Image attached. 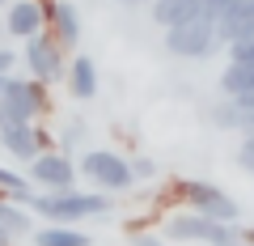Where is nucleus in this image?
I'll return each mask as SVG.
<instances>
[{
    "label": "nucleus",
    "mask_w": 254,
    "mask_h": 246,
    "mask_svg": "<svg viewBox=\"0 0 254 246\" xmlns=\"http://www.w3.org/2000/svg\"><path fill=\"white\" fill-rule=\"evenodd\" d=\"M233 4H237V0H203V17H212V21H216L220 13H225V9H233Z\"/></svg>",
    "instance_id": "obj_24"
},
{
    "label": "nucleus",
    "mask_w": 254,
    "mask_h": 246,
    "mask_svg": "<svg viewBox=\"0 0 254 246\" xmlns=\"http://www.w3.org/2000/svg\"><path fill=\"white\" fill-rule=\"evenodd\" d=\"M26 208L38 212L47 225H76L85 217H106L115 200L106 191H76L72 187V191H34Z\"/></svg>",
    "instance_id": "obj_1"
},
{
    "label": "nucleus",
    "mask_w": 254,
    "mask_h": 246,
    "mask_svg": "<svg viewBox=\"0 0 254 246\" xmlns=\"http://www.w3.org/2000/svg\"><path fill=\"white\" fill-rule=\"evenodd\" d=\"M21 55H26V68H30L26 77H34V81H43V85L64 81V73H68L64 47L55 43L47 30H43V34H34V38H26V43H21Z\"/></svg>",
    "instance_id": "obj_7"
},
{
    "label": "nucleus",
    "mask_w": 254,
    "mask_h": 246,
    "mask_svg": "<svg viewBox=\"0 0 254 246\" xmlns=\"http://www.w3.org/2000/svg\"><path fill=\"white\" fill-rule=\"evenodd\" d=\"M237 165L254 174V132H242V140H237Z\"/></svg>",
    "instance_id": "obj_22"
},
{
    "label": "nucleus",
    "mask_w": 254,
    "mask_h": 246,
    "mask_svg": "<svg viewBox=\"0 0 254 246\" xmlns=\"http://www.w3.org/2000/svg\"><path fill=\"white\" fill-rule=\"evenodd\" d=\"M161 38H165V51L178 55V60H208L212 51H220L216 21L212 17H190L182 26H170Z\"/></svg>",
    "instance_id": "obj_4"
},
{
    "label": "nucleus",
    "mask_w": 254,
    "mask_h": 246,
    "mask_svg": "<svg viewBox=\"0 0 254 246\" xmlns=\"http://www.w3.org/2000/svg\"><path fill=\"white\" fill-rule=\"evenodd\" d=\"M43 13H47V34H51L64 51L81 43V13H76L68 0H51V4H43Z\"/></svg>",
    "instance_id": "obj_9"
},
{
    "label": "nucleus",
    "mask_w": 254,
    "mask_h": 246,
    "mask_svg": "<svg viewBox=\"0 0 254 246\" xmlns=\"http://www.w3.org/2000/svg\"><path fill=\"white\" fill-rule=\"evenodd\" d=\"M225 55H229V60H250V64H254V30L242 34V38H233V43L225 47Z\"/></svg>",
    "instance_id": "obj_21"
},
{
    "label": "nucleus",
    "mask_w": 254,
    "mask_h": 246,
    "mask_svg": "<svg viewBox=\"0 0 254 246\" xmlns=\"http://www.w3.org/2000/svg\"><path fill=\"white\" fill-rule=\"evenodd\" d=\"M38 4H51V0H38Z\"/></svg>",
    "instance_id": "obj_32"
},
{
    "label": "nucleus",
    "mask_w": 254,
    "mask_h": 246,
    "mask_svg": "<svg viewBox=\"0 0 254 246\" xmlns=\"http://www.w3.org/2000/svg\"><path fill=\"white\" fill-rule=\"evenodd\" d=\"M0 195H9V200H17V204H30V195H34V182H30L21 170L0 165Z\"/></svg>",
    "instance_id": "obj_18"
},
{
    "label": "nucleus",
    "mask_w": 254,
    "mask_h": 246,
    "mask_svg": "<svg viewBox=\"0 0 254 246\" xmlns=\"http://www.w3.org/2000/svg\"><path fill=\"white\" fill-rule=\"evenodd\" d=\"M212 123L225 128V132H242V110H237V102L233 98L216 102V106H212Z\"/></svg>",
    "instance_id": "obj_20"
},
{
    "label": "nucleus",
    "mask_w": 254,
    "mask_h": 246,
    "mask_svg": "<svg viewBox=\"0 0 254 246\" xmlns=\"http://www.w3.org/2000/svg\"><path fill=\"white\" fill-rule=\"evenodd\" d=\"M233 234H237V225L208 221V217H199V212H190V208L174 212V217L165 221V229H161L165 242H203V246H216V242H225V238H233Z\"/></svg>",
    "instance_id": "obj_5"
},
{
    "label": "nucleus",
    "mask_w": 254,
    "mask_h": 246,
    "mask_svg": "<svg viewBox=\"0 0 254 246\" xmlns=\"http://www.w3.org/2000/svg\"><path fill=\"white\" fill-rule=\"evenodd\" d=\"M9 77H13V73H4V77H0V93H4V85H9Z\"/></svg>",
    "instance_id": "obj_29"
},
{
    "label": "nucleus",
    "mask_w": 254,
    "mask_h": 246,
    "mask_svg": "<svg viewBox=\"0 0 254 246\" xmlns=\"http://www.w3.org/2000/svg\"><path fill=\"white\" fill-rule=\"evenodd\" d=\"M170 187H174V195H178L182 208L199 212V217H208V221H220V225H237V204H233V195H225L220 187L199 182V178H178V182H170Z\"/></svg>",
    "instance_id": "obj_2"
},
{
    "label": "nucleus",
    "mask_w": 254,
    "mask_h": 246,
    "mask_svg": "<svg viewBox=\"0 0 254 246\" xmlns=\"http://www.w3.org/2000/svg\"><path fill=\"white\" fill-rule=\"evenodd\" d=\"M26 102H30V110H34V119H47L51 115V85H43V81H34V77H26Z\"/></svg>",
    "instance_id": "obj_19"
},
{
    "label": "nucleus",
    "mask_w": 254,
    "mask_h": 246,
    "mask_svg": "<svg viewBox=\"0 0 254 246\" xmlns=\"http://www.w3.org/2000/svg\"><path fill=\"white\" fill-rule=\"evenodd\" d=\"M0 225L9 229L13 238H30L34 229H30V208H21L17 200H9V195H0Z\"/></svg>",
    "instance_id": "obj_17"
},
{
    "label": "nucleus",
    "mask_w": 254,
    "mask_h": 246,
    "mask_svg": "<svg viewBox=\"0 0 254 246\" xmlns=\"http://www.w3.org/2000/svg\"><path fill=\"white\" fill-rule=\"evenodd\" d=\"M47 30V13L38 0H9L4 4V34L17 38V43H26V38L43 34Z\"/></svg>",
    "instance_id": "obj_8"
},
{
    "label": "nucleus",
    "mask_w": 254,
    "mask_h": 246,
    "mask_svg": "<svg viewBox=\"0 0 254 246\" xmlns=\"http://www.w3.org/2000/svg\"><path fill=\"white\" fill-rule=\"evenodd\" d=\"M216 246H246V242H242V238L233 234V238H225V242H216Z\"/></svg>",
    "instance_id": "obj_28"
},
{
    "label": "nucleus",
    "mask_w": 254,
    "mask_h": 246,
    "mask_svg": "<svg viewBox=\"0 0 254 246\" xmlns=\"http://www.w3.org/2000/svg\"><path fill=\"white\" fill-rule=\"evenodd\" d=\"M64 81H68V93L76 102H93V93H98V64L89 55H76L68 64V73H64Z\"/></svg>",
    "instance_id": "obj_13"
},
{
    "label": "nucleus",
    "mask_w": 254,
    "mask_h": 246,
    "mask_svg": "<svg viewBox=\"0 0 254 246\" xmlns=\"http://www.w3.org/2000/svg\"><path fill=\"white\" fill-rule=\"evenodd\" d=\"M254 85V64L250 60H229L225 73H220V93L225 98H237V93H246Z\"/></svg>",
    "instance_id": "obj_16"
},
{
    "label": "nucleus",
    "mask_w": 254,
    "mask_h": 246,
    "mask_svg": "<svg viewBox=\"0 0 254 246\" xmlns=\"http://www.w3.org/2000/svg\"><path fill=\"white\" fill-rule=\"evenodd\" d=\"M76 174L81 170H76V162L64 149H47V153H38L26 165V178L34 182V191H72Z\"/></svg>",
    "instance_id": "obj_6"
},
{
    "label": "nucleus",
    "mask_w": 254,
    "mask_h": 246,
    "mask_svg": "<svg viewBox=\"0 0 254 246\" xmlns=\"http://www.w3.org/2000/svg\"><path fill=\"white\" fill-rule=\"evenodd\" d=\"M0 149H4L13 162L30 165L38 153H43V145H38V119H34V123H13V128H0Z\"/></svg>",
    "instance_id": "obj_10"
},
{
    "label": "nucleus",
    "mask_w": 254,
    "mask_h": 246,
    "mask_svg": "<svg viewBox=\"0 0 254 246\" xmlns=\"http://www.w3.org/2000/svg\"><path fill=\"white\" fill-rule=\"evenodd\" d=\"M254 30V0H237L233 9H225L216 17V38H220V47H229L233 38H242V34H250Z\"/></svg>",
    "instance_id": "obj_12"
},
{
    "label": "nucleus",
    "mask_w": 254,
    "mask_h": 246,
    "mask_svg": "<svg viewBox=\"0 0 254 246\" xmlns=\"http://www.w3.org/2000/svg\"><path fill=\"white\" fill-rule=\"evenodd\" d=\"M131 246H165V238H157V234H148V229H140V234L131 238Z\"/></svg>",
    "instance_id": "obj_26"
},
{
    "label": "nucleus",
    "mask_w": 254,
    "mask_h": 246,
    "mask_svg": "<svg viewBox=\"0 0 254 246\" xmlns=\"http://www.w3.org/2000/svg\"><path fill=\"white\" fill-rule=\"evenodd\" d=\"M4 4H9V0H0V9H4Z\"/></svg>",
    "instance_id": "obj_31"
},
{
    "label": "nucleus",
    "mask_w": 254,
    "mask_h": 246,
    "mask_svg": "<svg viewBox=\"0 0 254 246\" xmlns=\"http://www.w3.org/2000/svg\"><path fill=\"white\" fill-rule=\"evenodd\" d=\"M0 246H17V238H13V234H9L4 225H0Z\"/></svg>",
    "instance_id": "obj_27"
},
{
    "label": "nucleus",
    "mask_w": 254,
    "mask_h": 246,
    "mask_svg": "<svg viewBox=\"0 0 254 246\" xmlns=\"http://www.w3.org/2000/svg\"><path fill=\"white\" fill-rule=\"evenodd\" d=\"M190 17H203V0H153V21L161 30L182 26Z\"/></svg>",
    "instance_id": "obj_14"
},
{
    "label": "nucleus",
    "mask_w": 254,
    "mask_h": 246,
    "mask_svg": "<svg viewBox=\"0 0 254 246\" xmlns=\"http://www.w3.org/2000/svg\"><path fill=\"white\" fill-rule=\"evenodd\" d=\"M30 242L34 246H93V238L76 225H43L30 234Z\"/></svg>",
    "instance_id": "obj_15"
},
{
    "label": "nucleus",
    "mask_w": 254,
    "mask_h": 246,
    "mask_svg": "<svg viewBox=\"0 0 254 246\" xmlns=\"http://www.w3.org/2000/svg\"><path fill=\"white\" fill-rule=\"evenodd\" d=\"M157 174H161V170H157L153 157H131V178H136V182H153Z\"/></svg>",
    "instance_id": "obj_23"
},
{
    "label": "nucleus",
    "mask_w": 254,
    "mask_h": 246,
    "mask_svg": "<svg viewBox=\"0 0 254 246\" xmlns=\"http://www.w3.org/2000/svg\"><path fill=\"white\" fill-rule=\"evenodd\" d=\"M13 123H34V110L26 102V77L13 73L4 93H0V128H13Z\"/></svg>",
    "instance_id": "obj_11"
},
{
    "label": "nucleus",
    "mask_w": 254,
    "mask_h": 246,
    "mask_svg": "<svg viewBox=\"0 0 254 246\" xmlns=\"http://www.w3.org/2000/svg\"><path fill=\"white\" fill-rule=\"evenodd\" d=\"M76 170L85 174V178L98 187V191L106 195H119V191H131V162L119 153H110V149H85L81 162H76Z\"/></svg>",
    "instance_id": "obj_3"
},
{
    "label": "nucleus",
    "mask_w": 254,
    "mask_h": 246,
    "mask_svg": "<svg viewBox=\"0 0 254 246\" xmlns=\"http://www.w3.org/2000/svg\"><path fill=\"white\" fill-rule=\"evenodd\" d=\"M13 68H17V51H13V47H0V77L13 73Z\"/></svg>",
    "instance_id": "obj_25"
},
{
    "label": "nucleus",
    "mask_w": 254,
    "mask_h": 246,
    "mask_svg": "<svg viewBox=\"0 0 254 246\" xmlns=\"http://www.w3.org/2000/svg\"><path fill=\"white\" fill-rule=\"evenodd\" d=\"M119 4H144V0H119Z\"/></svg>",
    "instance_id": "obj_30"
}]
</instances>
